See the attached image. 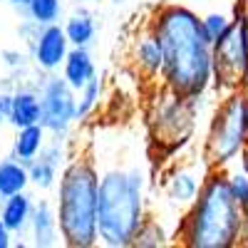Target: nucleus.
<instances>
[{
  "mask_svg": "<svg viewBox=\"0 0 248 248\" xmlns=\"http://www.w3.org/2000/svg\"><path fill=\"white\" fill-rule=\"evenodd\" d=\"M152 30L161 45V77L169 92L186 99L201 97L214 79V43L206 37L201 17L167 3L156 10Z\"/></svg>",
  "mask_w": 248,
  "mask_h": 248,
  "instance_id": "1",
  "label": "nucleus"
},
{
  "mask_svg": "<svg viewBox=\"0 0 248 248\" xmlns=\"http://www.w3.org/2000/svg\"><path fill=\"white\" fill-rule=\"evenodd\" d=\"M243 206L221 169H211L184 218L179 238L191 248H229L243 236Z\"/></svg>",
  "mask_w": 248,
  "mask_h": 248,
  "instance_id": "2",
  "label": "nucleus"
},
{
  "mask_svg": "<svg viewBox=\"0 0 248 248\" xmlns=\"http://www.w3.org/2000/svg\"><path fill=\"white\" fill-rule=\"evenodd\" d=\"M99 179L90 159H75L60 179L57 223L65 246L90 248L99 238Z\"/></svg>",
  "mask_w": 248,
  "mask_h": 248,
  "instance_id": "3",
  "label": "nucleus"
},
{
  "mask_svg": "<svg viewBox=\"0 0 248 248\" xmlns=\"http://www.w3.org/2000/svg\"><path fill=\"white\" fill-rule=\"evenodd\" d=\"M144 221V196L141 174L132 171H107L99 179V241L112 248L134 246L137 231Z\"/></svg>",
  "mask_w": 248,
  "mask_h": 248,
  "instance_id": "4",
  "label": "nucleus"
},
{
  "mask_svg": "<svg viewBox=\"0 0 248 248\" xmlns=\"http://www.w3.org/2000/svg\"><path fill=\"white\" fill-rule=\"evenodd\" d=\"M248 144V112L246 94L231 92L221 102V107L211 122L209 137H206L203 159L209 169H223L231 159H236Z\"/></svg>",
  "mask_w": 248,
  "mask_h": 248,
  "instance_id": "5",
  "label": "nucleus"
},
{
  "mask_svg": "<svg viewBox=\"0 0 248 248\" xmlns=\"http://www.w3.org/2000/svg\"><path fill=\"white\" fill-rule=\"evenodd\" d=\"M214 77L229 92L243 90L248 82V17L236 8V17L214 43Z\"/></svg>",
  "mask_w": 248,
  "mask_h": 248,
  "instance_id": "6",
  "label": "nucleus"
},
{
  "mask_svg": "<svg viewBox=\"0 0 248 248\" xmlns=\"http://www.w3.org/2000/svg\"><path fill=\"white\" fill-rule=\"evenodd\" d=\"M40 107H43V117L40 124L52 132L55 137L65 134L72 119H77V99H75V87L65 77H50L45 79L43 90H40Z\"/></svg>",
  "mask_w": 248,
  "mask_h": 248,
  "instance_id": "7",
  "label": "nucleus"
},
{
  "mask_svg": "<svg viewBox=\"0 0 248 248\" xmlns=\"http://www.w3.org/2000/svg\"><path fill=\"white\" fill-rule=\"evenodd\" d=\"M67 45H70V37H67L65 28H60L55 23L43 25V30H37L35 45H32L35 62L47 72L57 70L60 65H65V60H67V52H70Z\"/></svg>",
  "mask_w": 248,
  "mask_h": 248,
  "instance_id": "8",
  "label": "nucleus"
},
{
  "mask_svg": "<svg viewBox=\"0 0 248 248\" xmlns=\"http://www.w3.org/2000/svg\"><path fill=\"white\" fill-rule=\"evenodd\" d=\"M57 167H60V144L55 141L50 147H43V152H40L28 167L30 181L37 189H50L57 179Z\"/></svg>",
  "mask_w": 248,
  "mask_h": 248,
  "instance_id": "9",
  "label": "nucleus"
},
{
  "mask_svg": "<svg viewBox=\"0 0 248 248\" xmlns=\"http://www.w3.org/2000/svg\"><path fill=\"white\" fill-rule=\"evenodd\" d=\"M45 127L43 124H30V127H20L17 137L13 141V156L17 161H23L25 167H30L32 159L43 152L45 147Z\"/></svg>",
  "mask_w": 248,
  "mask_h": 248,
  "instance_id": "10",
  "label": "nucleus"
},
{
  "mask_svg": "<svg viewBox=\"0 0 248 248\" xmlns=\"http://www.w3.org/2000/svg\"><path fill=\"white\" fill-rule=\"evenodd\" d=\"M32 211H35V206H32L30 196L25 191H20V194H13V196L3 199L0 218H3V223L8 226L13 233H20L32 221Z\"/></svg>",
  "mask_w": 248,
  "mask_h": 248,
  "instance_id": "11",
  "label": "nucleus"
},
{
  "mask_svg": "<svg viewBox=\"0 0 248 248\" xmlns=\"http://www.w3.org/2000/svg\"><path fill=\"white\" fill-rule=\"evenodd\" d=\"M32 238L35 246H55L57 243V233H60V223H57V214L52 211V206L47 201H40L32 211Z\"/></svg>",
  "mask_w": 248,
  "mask_h": 248,
  "instance_id": "12",
  "label": "nucleus"
},
{
  "mask_svg": "<svg viewBox=\"0 0 248 248\" xmlns=\"http://www.w3.org/2000/svg\"><path fill=\"white\" fill-rule=\"evenodd\" d=\"M62 67H65V75H62V77H65L77 92L94 77V62H92L87 47H75V50H70V52H67V60H65V65H62Z\"/></svg>",
  "mask_w": 248,
  "mask_h": 248,
  "instance_id": "13",
  "label": "nucleus"
},
{
  "mask_svg": "<svg viewBox=\"0 0 248 248\" xmlns=\"http://www.w3.org/2000/svg\"><path fill=\"white\" fill-rule=\"evenodd\" d=\"M28 184H30V171L23 161H17L15 156L0 161V199L25 191Z\"/></svg>",
  "mask_w": 248,
  "mask_h": 248,
  "instance_id": "14",
  "label": "nucleus"
},
{
  "mask_svg": "<svg viewBox=\"0 0 248 248\" xmlns=\"http://www.w3.org/2000/svg\"><path fill=\"white\" fill-rule=\"evenodd\" d=\"M40 117H43L40 94H35V92H17L15 102H13L10 122L20 129V127H30V124H40Z\"/></svg>",
  "mask_w": 248,
  "mask_h": 248,
  "instance_id": "15",
  "label": "nucleus"
},
{
  "mask_svg": "<svg viewBox=\"0 0 248 248\" xmlns=\"http://www.w3.org/2000/svg\"><path fill=\"white\" fill-rule=\"evenodd\" d=\"M137 62H139V67L147 72V75H159L161 72V45H159V37L154 35V30L139 40V45H137Z\"/></svg>",
  "mask_w": 248,
  "mask_h": 248,
  "instance_id": "16",
  "label": "nucleus"
},
{
  "mask_svg": "<svg viewBox=\"0 0 248 248\" xmlns=\"http://www.w3.org/2000/svg\"><path fill=\"white\" fill-rule=\"evenodd\" d=\"M65 32L70 37V45L75 47H87L94 37V23L87 13H79V15H72L67 23H65Z\"/></svg>",
  "mask_w": 248,
  "mask_h": 248,
  "instance_id": "17",
  "label": "nucleus"
},
{
  "mask_svg": "<svg viewBox=\"0 0 248 248\" xmlns=\"http://www.w3.org/2000/svg\"><path fill=\"white\" fill-rule=\"evenodd\" d=\"M199 181L194 179V174H189V171H179L174 179H171V184H169V196L174 199V201H179V203H194V199L199 196Z\"/></svg>",
  "mask_w": 248,
  "mask_h": 248,
  "instance_id": "18",
  "label": "nucleus"
},
{
  "mask_svg": "<svg viewBox=\"0 0 248 248\" xmlns=\"http://www.w3.org/2000/svg\"><path fill=\"white\" fill-rule=\"evenodd\" d=\"M60 10H62L60 0H30L28 5V13L35 25H52L60 17Z\"/></svg>",
  "mask_w": 248,
  "mask_h": 248,
  "instance_id": "19",
  "label": "nucleus"
},
{
  "mask_svg": "<svg viewBox=\"0 0 248 248\" xmlns=\"http://www.w3.org/2000/svg\"><path fill=\"white\" fill-rule=\"evenodd\" d=\"M99 90H102V85H99V77L94 75L85 87L79 90V102H77V119H85L92 109H94V105H97V99H99Z\"/></svg>",
  "mask_w": 248,
  "mask_h": 248,
  "instance_id": "20",
  "label": "nucleus"
},
{
  "mask_svg": "<svg viewBox=\"0 0 248 248\" xmlns=\"http://www.w3.org/2000/svg\"><path fill=\"white\" fill-rule=\"evenodd\" d=\"M201 23H203V32H206V37H209L211 43H216V40H218L226 30H229L231 20L226 17V15H221V13H211V15L201 17Z\"/></svg>",
  "mask_w": 248,
  "mask_h": 248,
  "instance_id": "21",
  "label": "nucleus"
},
{
  "mask_svg": "<svg viewBox=\"0 0 248 248\" xmlns=\"http://www.w3.org/2000/svg\"><path fill=\"white\" fill-rule=\"evenodd\" d=\"M13 102H15V94L0 92V114H3L5 119H10V112H13Z\"/></svg>",
  "mask_w": 248,
  "mask_h": 248,
  "instance_id": "22",
  "label": "nucleus"
},
{
  "mask_svg": "<svg viewBox=\"0 0 248 248\" xmlns=\"http://www.w3.org/2000/svg\"><path fill=\"white\" fill-rule=\"evenodd\" d=\"M10 233H13V231L3 223V218H0V248H8V246L13 243V241H10Z\"/></svg>",
  "mask_w": 248,
  "mask_h": 248,
  "instance_id": "23",
  "label": "nucleus"
},
{
  "mask_svg": "<svg viewBox=\"0 0 248 248\" xmlns=\"http://www.w3.org/2000/svg\"><path fill=\"white\" fill-rule=\"evenodd\" d=\"M241 156H243V159H241V161H243V169L248 171V144H246V147H243V152H241Z\"/></svg>",
  "mask_w": 248,
  "mask_h": 248,
  "instance_id": "24",
  "label": "nucleus"
},
{
  "mask_svg": "<svg viewBox=\"0 0 248 248\" xmlns=\"http://www.w3.org/2000/svg\"><path fill=\"white\" fill-rule=\"evenodd\" d=\"M8 3H13V5H20V8H28V5H30V0H8Z\"/></svg>",
  "mask_w": 248,
  "mask_h": 248,
  "instance_id": "25",
  "label": "nucleus"
},
{
  "mask_svg": "<svg viewBox=\"0 0 248 248\" xmlns=\"http://www.w3.org/2000/svg\"><path fill=\"white\" fill-rule=\"evenodd\" d=\"M246 112H248V92H246Z\"/></svg>",
  "mask_w": 248,
  "mask_h": 248,
  "instance_id": "26",
  "label": "nucleus"
},
{
  "mask_svg": "<svg viewBox=\"0 0 248 248\" xmlns=\"http://www.w3.org/2000/svg\"><path fill=\"white\" fill-rule=\"evenodd\" d=\"M114 3H124V0H114Z\"/></svg>",
  "mask_w": 248,
  "mask_h": 248,
  "instance_id": "27",
  "label": "nucleus"
},
{
  "mask_svg": "<svg viewBox=\"0 0 248 248\" xmlns=\"http://www.w3.org/2000/svg\"><path fill=\"white\" fill-rule=\"evenodd\" d=\"M3 119H5V117H3V114H0V122H3Z\"/></svg>",
  "mask_w": 248,
  "mask_h": 248,
  "instance_id": "28",
  "label": "nucleus"
}]
</instances>
